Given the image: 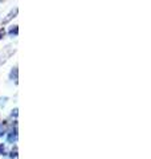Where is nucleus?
<instances>
[{
  "label": "nucleus",
  "instance_id": "f03ea898",
  "mask_svg": "<svg viewBox=\"0 0 151 159\" xmlns=\"http://www.w3.org/2000/svg\"><path fill=\"white\" fill-rule=\"evenodd\" d=\"M16 13H17V8H15V11H12L11 13H9V15H8V17H6V19L3 20V23H8L12 17H15V15H16Z\"/></svg>",
  "mask_w": 151,
  "mask_h": 159
},
{
  "label": "nucleus",
  "instance_id": "20e7f679",
  "mask_svg": "<svg viewBox=\"0 0 151 159\" xmlns=\"http://www.w3.org/2000/svg\"><path fill=\"white\" fill-rule=\"evenodd\" d=\"M0 155H6V146L3 145H0Z\"/></svg>",
  "mask_w": 151,
  "mask_h": 159
},
{
  "label": "nucleus",
  "instance_id": "423d86ee",
  "mask_svg": "<svg viewBox=\"0 0 151 159\" xmlns=\"http://www.w3.org/2000/svg\"><path fill=\"white\" fill-rule=\"evenodd\" d=\"M4 36V29H0V39Z\"/></svg>",
  "mask_w": 151,
  "mask_h": 159
},
{
  "label": "nucleus",
  "instance_id": "39448f33",
  "mask_svg": "<svg viewBox=\"0 0 151 159\" xmlns=\"http://www.w3.org/2000/svg\"><path fill=\"white\" fill-rule=\"evenodd\" d=\"M13 32H15V33H17V28H16V27L11 29V33H13Z\"/></svg>",
  "mask_w": 151,
  "mask_h": 159
},
{
  "label": "nucleus",
  "instance_id": "7ed1b4c3",
  "mask_svg": "<svg viewBox=\"0 0 151 159\" xmlns=\"http://www.w3.org/2000/svg\"><path fill=\"white\" fill-rule=\"evenodd\" d=\"M6 133H7V122H3L2 125H0V137L4 135Z\"/></svg>",
  "mask_w": 151,
  "mask_h": 159
},
{
  "label": "nucleus",
  "instance_id": "f257e3e1",
  "mask_svg": "<svg viewBox=\"0 0 151 159\" xmlns=\"http://www.w3.org/2000/svg\"><path fill=\"white\" fill-rule=\"evenodd\" d=\"M12 53H13V49L11 47H7L6 49H4V52H0V64L6 61L8 57H11Z\"/></svg>",
  "mask_w": 151,
  "mask_h": 159
}]
</instances>
